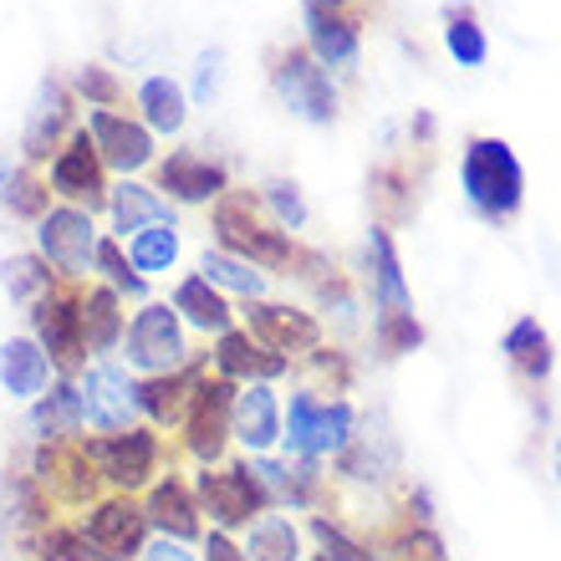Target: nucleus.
<instances>
[{
	"label": "nucleus",
	"instance_id": "obj_40",
	"mask_svg": "<svg viewBox=\"0 0 561 561\" xmlns=\"http://www.w3.org/2000/svg\"><path fill=\"white\" fill-rule=\"evenodd\" d=\"M82 92H88V98H98V103H113V98H118L113 77L98 72V67H88V72H82Z\"/></svg>",
	"mask_w": 561,
	"mask_h": 561
},
{
	"label": "nucleus",
	"instance_id": "obj_6",
	"mask_svg": "<svg viewBox=\"0 0 561 561\" xmlns=\"http://www.w3.org/2000/svg\"><path fill=\"white\" fill-rule=\"evenodd\" d=\"M82 419L98 428H107V434H123L128 428V419H134L138 399H134V383H128V373L113 368V363H98V368H88V378H82Z\"/></svg>",
	"mask_w": 561,
	"mask_h": 561
},
{
	"label": "nucleus",
	"instance_id": "obj_20",
	"mask_svg": "<svg viewBox=\"0 0 561 561\" xmlns=\"http://www.w3.org/2000/svg\"><path fill=\"white\" fill-rule=\"evenodd\" d=\"M159 179H163V190H174L179 199H209V194H220L225 169L199 159V153H174V159L159 169Z\"/></svg>",
	"mask_w": 561,
	"mask_h": 561
},
{
	"label": "nucleus",
	"instance_id": "obj_11",
	"mask_svg": "<svg viewBox=\"0 0 561 561\" xmlns=\"http://www.w3.org/2000/svg\"><path fill=\"white\" fill-rule=\"evenodd\" d=\"M245 209H251V199H225L220 215H215V225H220L225 245H236L240 255H251V261H266V266H280L286 261V240L276 236V230H266V225L245 220Z\"/></svg>",
	"mask_w": 561,
	"mask_h": 561
},
{
	"label": "nucleus",
	"instance_id": "obj_16",
	"mask_svg": "<svg viewBox=\"0 0 561 561\" xmlns=\"http://www.w3.org/2000/svg\"><path fill=\"white\" fill-rule=\"evenodd\" d=\"M46 378H51V357H46L36 342L15 337L0 347V383H5L11 399H36V393H46Z\"/></svg>",
	"mask_w": 561,
	"mask_h": 561
},
{
	"label": "nucleus",
	"instance_id": "obj_28",
	"mask_svg": "<svg viewBox=\"0 0 561 561\" xmlns=\"http://www.w3.org/2000/svg\"><path fill=\"white\" fill-rule=\"evenodd\" d=\"M113 215H118V230L128 236V230H144V225H163L169 220V205L153 199L148 190H138V184H123L113 194Z\"/></svg>",
	"mask_w": 561,
	"mask_h": 561
},
{
	"label": "nucleus",
	"instance_id": "obj_23",
	"mask_svg": "<svg viewBox=\"0 0 561 561\" xmlns=\"http://www.w3.org/2000/svg\"><path fill=\"white\" fill-rule=\"evenodd\" d=\"M31 428L42 439H67L82 428V393L77 388H51L36 409H31Z\"/></svg>",
	"mask_w": 561,
	"mask_h": 561
},
{
	"label": "nucleus",
	"instance_id": "obj_3",
	"mask_svg": "<svg viewBox=\"0 0 561 561\" xmlns=\"http://www.w3.org/2000/svg\"><path fill=\"white\" fill-rule=\"evenodd\" d=\"M184 327H179V311L169 307H144L128 327V337H123V357L134 363L138 373L148 378H159V373H174L184 363Z\"/></svg>",
	"mask_w": 561,
	"mask_h": 561
},
{
	"label": "nucleus",
	"instance_id": "obj_44",
	"mask_svg": "<svg viewBox=\"0 0 561 561\" xmlns=\"http://www.w3.org/2000/svg\"><path fill=\"white\" fill-rule=\"evenodd\" d=\"M311 561H327V557H311Z\"/></svg>",
	"mask_w": 561,
	"mask_h": 561
},
{
	"label": "nucleus",
	"instance_id": "obj_26",
	"mask_svg": "<svg viewBox=\"0 0 561 561\" xmlns=\"http://www.w3.org/2000/svg\"><path fill=\"white\" fill-rule=\"evenodd\" d=\"M245 561H296V526L286 516H261L251 526V541L240 551Z\"/></svg>",
	"mask_w": 561,
	"mask_h": 561
},
{
	"label": "nucleus",
	"instance_id": "obj_1",
	"mask_svg": "<svg viewBox=\"0 0 561 561\" xmlns=\"http://www.w3.org/2000/svg\"><path fill=\"white\" fill-rule=\"evenodd\" d=\"M465 190H470L480 215H511L520 205V163L511 159L505 144H470L465 153Z\"/></svg>",
	"mask_w": 561,
	"mask_h": 561
},
{
	"label": "nucleus",
	"instance_id": "obj_22",
	"mask_svg": "<svg viewBox=\"0 0 561 561\" xmlns=\"http://www.w3.org/2000/svg\"><path fill=\"white\" fill-rule=\"evenodd\" d=\"M174 311H184V322L199 327V332H225V327H230V307H225L220 296H215V286H209L205 276L179 280Z\"/></svg>",
	"mask_w": 561,
	"mask_h": 561
},
{
	"label": "nucleus",
	"instance_id": "obj_18",
	"mask_svg": "<svg viewBox=\"0 0 561 561\" xmlns=\"http://www.w3.org/2000/svg\"><path fill=\"white\" fill-rule=\"evenodd\" d=\"M251 332L266 342L271 353H296V347H311L317 342V322L301 317V311H286V307H251Z\"/></svg>",
	"mask_w": 561,
	"mask_h": 561
},
{
	"label": "nucleus",
	"instance_id": "obj_29",
	"mask_svg": "<svg viewBox=\"0 0 561 561\" xmlns=\"http://www.w3.org/2000/svg\"><path fill=\"white\" fill-rule=\"evenodd\" d=\"M505 353L516 357V363L531 373V378H547V373H551V342H547V332H541L536 322H516V327H511Z\"/></svg>",
	"mask_w": 561,
	"mask_h": 561
},
{
	"label": "nucleus",
	"instance_id": "obj_32",
	"mask_svg": "<svg viewBox=\"0 0 561 561\" xmlns=\"http://www.w3.org/2000/svg\"><path fill=\"white\" fill-rule=\"evenodd\" d=\"M205 280L209 286H230V291H240V296L261 291V276H255L245 261H236V255H205Z\"/></svg>",
	"mask_w": 561,
	"mask_h": 561
},
{
	"label": "nucleus",
	"instance_id": "obj_37",
	"mask_svg": "<svg viewBox=\"0 0 561 561\" xmlns=\"http://www.w3.org/2000/svg\"><path fill=\"white\" fill-rule=\"evenodd\" d=\"M311 531H317V541H322V547L332 551V557H327V561H373L368 551L357 547V541H347V536H342V526H327V520H311Z\"/></svg>",
	"mask_w": 561,
	"mask_h": 561
},
{
	"label": "nucleus",
	"instance_id": "obj_36",
	"mask_svg": "<svg viewBox=\"0 0 561 561\" xmlns=\"http://www.w3.org/2000/svg\"><path fill=\"white\" fill-rule=\"evenodd\" d=\"M449 51H455L465 67H480L485 61V36L474 21H449Z\"/></svg>",
	"mask_w": 561,
	"mask_h": 561
},
{
	"label": "nucleus",
	"instance_id": "obj_17",
	"mask_svg": "<svg viewBox=\"0 0 561 561\" xmlns=\"http://www.w3.org/2000/svg\"><path fill=\"white\" fill-rule=\"evenodd\" d=\"M88 128H92V138H98V153H103L113 169H144L148 153H153V144H148L144 128L113 118V113H92Z\"/></svg>",
	"mask_w": 561,
	"mask_h": 561
},
{
	"label": "nucleus",
	"instance_id": "obj_27",
	"mask_svg": "<svg viewBox=\"0 0 561 561\" xmlns=\"http://www.w3.org/2000/svg\"><path fill=\"white\" fill-rule=\"evenodd\" d=\"M138 103H144L148 123H153L159 134H174L179 123H184V92H179L169 77H148L144 92H138Z\"/></svg>",
	"mask_w": 561,
	"mask_h": 561
},
{
	"label": "nucleus",
	"instance_id": "obj_35",
	"mask_svg": "<svg viewBox=\"0 0 561 561\" xmlns=\"http://www.w3.org/2000/svg\"><path fill=\"white\" fill-rule=\"evenodd\" d=\"M92 266H103L107 280H113L118 291L144 296V276H134V271H128V261H123V251L113 245V240H98V255H92Z\"/></svg>",
	"mask_w": 561,
	"mask_h": 561
},
{
	"label": "nucleus",
	"instance_id": "obj_25",
	"mask_svg": "<svg viewBox=\"0 0 561 561\" xmlns=\"http://www.w3.org/2000/svg\"><path fill=\"white\" fill-rule=\"evenodd\" d=\"M123 337V317H118V296L113 291H92L82 301V347H98L107 353L113 342Z\"/></svg>",
	"mask_w": 561,
	"mask_h": 561
},
{
	"label": "nucleus",
	"instance_id": "obj_39",
	"mask_svg": "<svg viewBox=\"0 0 561 561\" xmlns=\"http://www.w3.org/2000/svg\"><path fill=\"white\" fill-rule=\"evenodd\" d=\"M205 561H245L240 547L230 541V531H209L205 536Z\"/></svg>",
	"mask_w": 561,
	"mask_h": 561
},
{
	"label": "nucleus",
	"instance_id": "obj_42",
	"mask_svg": "<svg viewBox=\"0 0 561 561\" xmlns=\"http://www.w3.org/2000/svg\"><path fill=\"white\" fill-rule=\"evenodd\" d=\"M144 561H194V557L184 551V541H169V536H159V541L144 551Z\"/></svg>",
	"mask_w": 561,
	"mask_h": 561
},
{
	"label": "nucleus",
	"instance_id": "obj_43",
	"mask_svg": "<svg viewBox=\"0 0 561 561\" xmlns=\"http://www.w3.org/2000/svg\"><path fill=\"white\" fill-rule=\"evenodd\" d=\"M557 465H561V449H557Z\"/></svg>",
	"mask_w": 561,
	"mask_h": 561
},
{
	"label": "nucleus",
	"instance_id": "obj_30",
	"mask_svg": "<svg viewBox=\"0 0 561 561\" xmlns=\"http://www.w3.org/2000/svg\"><path fill=\"white\" fill-rule=\"evenodd\" d=\"M373 255H378V291H383L388 322H409V296H403V276H399V261H393L388 236H373Z\"/></svg>",
	"mask_w": 561,
	"mask_h": 561
},
{
	"label": "nucleus",
	"instance_id": "obj_2",
	"mask_svg": "<svg viewBox=\"0 0 561 561\" xmlns=\"http://www.w3.org/2000/svg\"><path fill=\"white\" fill-rule=\"evenodd\" d=\"M199 501L215 516L220 531H236V526H251V516H261L271 505L266 485L255 480L251 465H225V470H205L199 474Z\"/></svg>",
	"mask_w": 561,
	"mask_h": 561
},
{
	"label": "nucleus",
	"instance_id": "obj_34",
	"mask_svg": "<svg viewBox=\"0 0 561 561\" xmlns=\"http://www.w3.org/2000/svg\"><path fill=\"white\" fill-rule=\"evenodd\" d=\"M42 286H46V261H36V255H15V261H5V291H11L15 301L36 296Z\"/></svg>",
	"mask_w": 561,
	"mask_h": 561
},
{
	"label": "nucleus",
	"instance_id": "obj_45",
	"mask_svg": "<svg viewBox=\"0 0 561 561\" xmlns=\"http://www.w3.org/2000/svg\"><path fill=\"white\" fill-rule=\"evenodd\" d=\"M0 526H5V516H0Z\"/></svg>",
	"mask_w": 561,
	"mask_h": 561
},
{
	"label": "nucleus",
	"instance_id": "obj_38",
	"mask_svg": "<svg viewBox=\"0 0 561 561\" xmlns=\"http://www.w3.org/2000/svg\"><path fill=\"white\" fill-rule=\"evenodd\" d=\"M0 194L11 199L15 215H42V209H46V190H36V184H31L26 174H15V179H11V190H0Z\"/></svg>",
	"mask_w": 561,
	"mask_h": 561
},
{
	"label": "nucleus",
	"instance_id": "obj_41",
	"mask_svg": "<svg viewBox=\"0 0 561 561\" xmlns=\"http://www.w3.org/2000/svg\"><path fill=\"white\" fill-rule=\"evenodd\" d=\"M271 205L280 209V220H286V225H301V215H307V209H301V199H296L286 184H276V190H271Z\"/></svg>",
	"mask_w": 561,
	"mask_h": 561
},
{
	"label": "nucleus",
	"instance_id": "obj_31",
	"mask_svg": "<svg viewBox=\"0 0 561 561\" xmlns=\"http://www.w3.org/2000/svg\"><path fill=\"white\" fill-rule=\"evenodd\" d=\"M179 255V240L169 225H148L144 236L134 240V271H169Z\"/></svg>",
	"mask_w": 561,
	"mask_h": 561
},
{
	"label": "nucleus",
	"instance_id": "obj_8",
	"mask_svg": "<svg viewBox=\"0 0 561 561\" xmlns=\"http://www.w3.org/2000/svg\"><path fill=\"white\" fill-rule=\"evenodd\" d=\"M88 541L98 547L103 561H128V551L144 547V531H148V516L138 511L134 501H103L98 511L88 516Z\"/></svg>",
	"mask_w": 561,
	"mask_h": 561
},
{
	"label": "nucleus",
	"instance_id": "obj_4",
	"mask_svg": "<svg viewBox=\"0 0 561 561\" xmlns=\"http://www.w3.org/2000/svg\"><path fill=\"white\" fill-rule=\"evenodd\" d=\"M347 434H353V409L347 403H317L311 393H296L280 439L291 444L296 455H327V449L347 444Z\"/></svg>",
	"mask_w": 561,
	"mask_h": 561
},
{
	"label": "nucleus",
	"instance_id": "obj_21",
	"mask_svg": "<svg viewBox=\"0 0 561 561\" xmlns=\"http://www.w3.org/2000/svg\"><path fill=\"white\" fill-rule=\"evenodd\" d=\"M138 409H144L153 424H174V419L190 414V373L179 378V373H159V378H148L144 388H134Z\"/></svg>",
	"mask_w": 561,
	"mask_h": 561
},
{
	"label": "nucleus",
	"instance_id": "obj_10",
	"mask_svg": "<svg viewBox=\"0 0 561 561\" xmlns=\"http://www.w3.org/2000/svg\"><path fill=\"white\" fill-rule=\"evenodd\" d=\"M230 383H199L190 399V449L199 459H220L230 434Z\"/></svg>",
	"mask_w": 561,
	"mask_h": 561
},
{
	"label": "nucleus",
	"instance_id": "obj_5",
	"mask_svg": "<svg viewBox=\"0 0 561 561\" xmlns=\"http://www.w3.org/2000/svg\"><path fill=\"white\" fill-rule=\"evenodd\" d=\"M88 459L98 465L103 480H113L118 490H138L153 474V459H159V439L148 428H123V434H107V439L88 444Z\"/></svg>",
	"mask_w": 561,
	"mask_h": 561
},
{
	"label": "nucleus",
	"instance_id": "obj_15",
	"mask_svg": "<svg viewBox=\"0 0 561 561\" xmlns=\"http://www.w3.org/2000/svg\"><path fill=\"white\" fill-rule=\"evenodd\" d=\"M144 516H148V526H159L169 541H190V536H199V505H194L190 485H179V480L153 485Z\"/></svg>",
	"mask_w": 561,
	"mask_h": 561
},
{
	"label": "nucleus",
	"instance_id": "obj_7",
	"mask_svg": "<svg viewBox=\"0 0 561 561\" xmlns=\"http://www.w3.org/2000/svg\"><path fill=\"white\" fill-rule=\"evenodd\" d=\"M42 255L57 271H88L92 255H98L88 209H51L42 220Z\"/></svg>",
	"mask_w": 561,
	"mask_h": 561
},
{
	"label": "nucleus",
	"instance_id": "obj_12",
	"mask_svg": "<svg viewBox=\"0 0 561 561\" xmlns=\"http://www.w3.org/2000/svg\"><path fill=\"white\" fill-rule=\"evenodd\" d=\"M230 434L245 449H271L280 439V409L266 383H251L245 393H236V403H230Z\"/></svg>",
	"mask_w": 561,
	"mask_h": 561
},
{
	"label": "nucleus",
	"instance_id": "obj_9",
	"mask_svg": "<svg viewBox=\"0 0 561 561\" xmlns=\"http://www.w3.org/2000/svg\"><path fill=\"white\" fill-rule=\"evenodd\" d=\"M276 88L301 118H311V123L332 118V82H327L322 67H311V57H301V51H286V57L276 61Z\"/></svg>",
	"mask_w": 561,
	"mask_h": 561
},
{
	"label": "nucleus",
	"instance_id": "obj_33",
	"mask_svg": "<svg viewBox=\"0 0 561 561\" xmlns=\"http://www.w3.org/2000/svg\"><path fill=\"white\" fill-rule=\"evenodd\" d=\"M42 561H103V557H98V547L88 541V531L57 526V531H46V541H42Z\"/></svg>",
	"mask_w": 561,
	"mask_h": 561
},
{
	"label": "nucleus",
	"instance_id": "obj_24",
	"mask_svg": "<svg viewBox=\"0 0 561 561\" xmlns=\"http://www.w3.org/2000/svg\"><path fill=\"white\" fill-rule=\"evenodd\" d=\"M307 26H311V46H317L322 61L342 67V61L357 57V31L347 21H337V15H327L317 0H307Z\"/></svg>",
	"mask_w": 561,
	"mask_h": 561
},
{
	"label": "nucleus",
	"instance_id": "obj_14",
	"mask_svg": "<svg viewBox=\"0 0 561 561\" xmlns=\"http://www.w3.org/2000/svg\"><path fill=\"white\" fill-rule=\"evenodd\" d=\"M51 184H57L67 199H77V205L98 209L103 205V169H98V153H92L88 134H77L72 148L57 159V169H51Z\"/></svg>",
	"mask_w": 561,
	"mask_h": 561
},
{
	"label": "nucleus",
	"instance_id": "obj_19",
	"mask_svg": "<svg viewBox=\"0 0 561 561\" xmlns=\"http://www.w3.org/2000/svg\"><path fill=\"white\" fill-rule=\"evenodd\" d=\"M215 368L225 378H276L286 368L280 353H261L251 332H220V347H215Z\"/></svg>",
	"mask_w": 561,
	"mask_h": 561
},
{
	"label": "nucleus",
	"instance_id": "obj_13",
	"mask_svg": "<svg viewBox=\"0 0 561 561\" xmlns=\"http://www.w3.org/2000/svg\"><path fill=\"white\" fill-rule=\"evenodd\" d=\"M36 332H42V353L51 363H61V368H72L77 353H88L82 347V307L77 301H61V296L42 301L36 307Z\"/></svg>",
	"mask_w": 561,
	"mask_h": 561
}]
</instances>
